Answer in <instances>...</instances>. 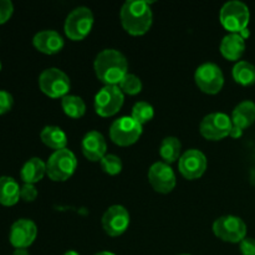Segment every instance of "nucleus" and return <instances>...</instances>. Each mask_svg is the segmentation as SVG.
Here are the masks:
<instances>
[{
  "label": "nucleus",
  "instance_id": "obj_1",
  "mask_svg": "<svg viewBox=\"0 0 255 255\" xmlns=\"http://www.w3.org/2000/svg\"><path fill=\"white\" fill-rule=\"evenodd\" d=\"M95 72L100 81L107 85H119L128 72V62L122 52L115 49H105L95 59Z\"/></svg>",
  "mask_w": 255,
  "mask_h": 255
},
{
  "label": "nucleus",
  "instance_id": "obj_2",
  "mask_svg": "<svg viewBox=\"0 0 255 255\" xmlns=\"http://www.w3.org/2000/svg\"><path fill=\"white\" fill-rule=\"evenodd\" d=\"M121 22L128 34L143 35L152 25V10L143 0H128L122 5Z\"/></svg>",
  "mask_w": 255,
  "mask_h": 255
},
{
  "label": "nucleus",
  "instance_id": "obj_3",
  "mask_svg": "<svg viewBox=\"0 0 255 255\" xmlns=\"http://www.w3.org/2000/svg\"><path fill=\"white\" fill-rule=\"evenodd\" d=\"M77 159L74 152L64 148L55 151L46 162V174L55 182H64L74 174Z\"/></svg>",
  "mask_w": 255,
  "mask_h": 255
},
{
  "label": "nucleus",
  "instance_id": "obj_4",
  "mask_svg": "<svg viewBox=\"0 0 255 255\" xmlns=\"http://www.w3.org/2000/svg\"><path fill=\"white\" fill-rule=\"evenodd\" d=\"M249 9L242 1H228L223 5L219 14L222 25L232 34H239L244 31L249 22Z\"/></svg>",
  "mask_w": 255,
  "mask_h": 255
},
{
  "label": "nucleus",
  "instance_id": "obj_5",
  "mask_svg": "<svg viewBox=\"0 0 255 255\" xmlns=\"http://www.w3.org/2000/svg\"><path fill=\"white\" fill-rule=\"evenodd\" d=\"M94 25V14L86 6H79L72 10L65 20V34L69 39L82 40L90 34Z\"/></svg>",
  "mask_w": 255,
  "mask_h": 255
},
{
  "label": "nucleus",
  "instance_id": "obj_6",
  "mask_svg": "<svg viewBox=\"0 0 255 255\" xmlns=\"http://www.w3.org/2000/svg\"><path fill=\"white\" fill-rule=\"evenodd\" d=\"M40 90L52 99L65 97L70 91V79L64 71L56 67L46 69L39 76Z\"/></svg>",
  "mask_w": 255,
  "mask_h": 255
},
{
  "label": "nucleus",
  "instance_id": "obj_7",
  "mask_svg": "<svg viewBox=\"0 0 255 255\" xmlns=\"http://www.w3.org/2000/svg\"><path fill=\"white\" fill-rule=\"evenodd\" d=\"M125 96L116 85L102 87L95 96V110L102 117H111L121 110Z\"/></svg>",
  "mask_w": 255,
  "mask_h": 255
},
{
  "label": "nucleus",
  "instance_id": "obj_8",
  "mask_svg": "<svg viewBox=\"0 0 255 255\" xmlns=\"http://www.w3.org/2000/svg\"><path fill=\"white\" fill-rule=\"evenodd\" d=\"M142 134V125L131 116L120 117L110 127V137L119 146H131Z\"/></svg>",
  "mask_w": 255,
  "mask_h": 255
},
{
  "label": "nucleus",
  "instance_id": "obj_9",
  "mask_svg": "<svg viewBox=\"0 0 255 255\" xmlns=\"http://www.w3.org/2000/svg\"><path fill=\"white\" fill-rule=\"evenodd\" d=\"M232 128H233V122L228 115L223 112H214L209 114L202 120L201 133L204 138L211 139V141H219L224 137L231 134Z\"/></svg>",
  "mask_w": 255,
  "mask_h": 255
},
{
  "label": "nucleus",
  "instance_id": "obj_10",
  "mask_svg": "<svg viewBox=\"0 0 255 255\" xmlns=\"http://www.w3.org/2000/svg\"><path fill=\"white\" fill-rule=\"evenodd\" d=\"M213 232L219 239L228 243H241L247 238V226L239 217L224 216L213 223Z\"/></svg>",
  "mask_w": 255,
  "mask_h": 255
},
{
  "label": "nucleus",
  "instance_id": "obj_11",
  "mask_svg": "<svg viewBox=\"0 0 255 255\" xmlns=\"http://www.w3.org/2000/svg\"><path fill=\"white\" fill-rule=\"evenodd\" d=\"M194 80L199 89L209 95L218 94L224 85V76L221 67L213 62H206L198 66Z\"/></svg>",
  "mask_w": 255,
  "mask_h": 255
},
{
  "label": "nucleus",
  "instance_id": "obj_12",
  "mask_svg": "<svg viewBox=\"0 0 255 255\" xmlns=\"http://www.w3.org/2000/svg\"><path fill=\"white\" fill-rule=\"evenodd\" d=\"M148 181L158 193H169L176 187V174L166 162H156L148 171Z\"/></svg>",
  "mask_w": 255,
  "mask_h": 255
},
{
  "label": "nucleus",
  "instance_id": "obj_13",
  "mask_svg": "<svg viewBox=\"0 0 255 255\" xmlns=\"http://www.w3.org/2000/svg\"><path fill=\"white\" fill-rule=\"evenodd\" d=\"M179 172L187 179H197L203 176L207 169V158L198 149H188L181 156L178 162Z\"/></svg>",
  "mask_w": 255,
  "mask_h": 255
},
{
  "label": "nucleus",
  "instance_id": "obj_14",
  "mask_svg": "<svg viewBox=\"0 0 255 255\" xmlns=\"http://www.w3.org/2000/svg\"><path fill=\"white\" fill-rule=\"evenodd\" d=\"M129 226V214L122 206H112L102 217V227L110 237H119Z\"/></svg>",
  "mask_w": 255,
  "mask_h": 255
},
{
  "label": "nucleus",
  "instance_id": "obj_15",
  "mask_svg": "<svg viewBox=\"0 0 255 255\" xmlns=\"http://www.w3.org/2000/svg\"><path fill=\"white\" fill-rule=\"evenodd\" d=\"M36 226L30 219H19L11 226L9 241L15 249H26L36 238Z\"/></svg>",
  "mask_w": 255,
  "mask_h": 255
},
{
  "label": "nucleus",
  "instance_id": "obj_16",
  "mask_svg": "<svg viewBox=\"0 0 255 255\" xmlns=\"http://www.w3.org/2000/svg\"><path fill=\"white\" fill-rule=\"evenodd\" d=\"M82 153L87 159L92 162L101 161L106 156V139L100 132L90 131L85 134L81 143Z\"/></svg>",
  "mask_w": 255,
  "mask_h": 255
},
{
  "label": "nucleus",
  "instance_id": "obj_17",
  "mask_svg": "<svg viewBox=\"0 0 255 255\" xmlns=\"http://www.w3.org/2000/svg\"><path fill=\"white\" fill-rule=\"evenodd\" d=\"M32 44L44 54H56L64 47V39L55 30H42L37 32L32 39Z\"/></svg>",
  "mask_w": 255,
  "mask_h": 255
},
{
  "label": "nucleus",
  "instance_id": "obj_18",
  "mask_svg": "<svg viewBox=\"0 0 255 255\" xmlns=\"http://www.w3.org/2000/svg\"><path fill=\"white\" fill-rule=\"evenodd\" d=\"M246 51V41L241 34H228L221 42V52L226 59L237 61Z\"/></svg>",
  "mask_w": 255,
  "mask_h": 255
},
{
  "label": "nucleus",
  "instance_id": "obj_19",
  "mask_svg": "<svg viewBox=\"0 0 255 255\" xmlns=\"http://www.w3.org/2000/svg\"><path fill=\"white\" fill-rule=\"evenodd\" d=\"M255 121V104L252 101H243L232 112L233 126L244 129L253 125Z\"/></svg>",
  "mask_w": 255,
  "mask_h": 255
},
{
  "label": "nucleus",
  "instance_id": "obj_20",
  "mask_svg": "<svg viewBox=\"0 0 255 255\" xmlns=\"http://www.w3.org/2000/svg\"><path fill=\"white\" fill-rule=\"evenodd\" d=\"M20 188L14 178L7 176L0 177V204L11 207L20 199Z\"/></svg>",
  "mask_w": 255,
  "mask_h": 255
},
{
  "label": "nucleus",
  "instance_id": "obj_21",
  "mask_svg": "<svg viewBox=\"0 0 255 255\" xmlns=\"http://www.w3.org/2000/svg\"><path fill=\"white\" fill-rule=\"evenodd\" d=\"M45 173H46V163H44V161H41L37 157H34V158H30L22 166L20 177L24 181V183L34 184L41 181Z\"/></svg>",
  "mask_w": 255,
  "mask_h": 255
},
{
  "label": "nucleus",
  "instance_id": "obj_22",
  "mask_svg": "<svg viewBox=\"0 0 255 255\" xmlns=\"http://www.w3.org/2000/svg\"><path fill=\"white\" fill-rule=\"evenodd\" d=\"M41 141L50 148H54L56 151L66 148L67 137L66 133L57 126H46L40 133Z\"/></svg>",
  "mask_w": 255,
  "mask_h": 255
},
{
  "label": "nucleus",
  "instance_id": "obj_23",
  "mask_svg": "<svg viewBox=\"0 0 255 255\" xmlns=\"http://www.w3.org/2000/svg\"><path fill=\"white\" fill-rule=\"evenodd\" d=\"M181 148L182 144L178 138L176 137H166L162 141L159 147V154L164 159L167 164L173 163L177 159L181 158Z\"/></svg>",
  "mask_w": 255,
  "mask_h": 255
},
{
  "label": "nucleus",
  "instance_id": "obj_24",
  "mask_svg": "<svg viewBox=\"0 0 255 255\" xmlns=\"http://www.w3.org/2000/svg\"><path fill=\"white\" fill-rule=\"evenodd\" d=\"M233 77L243 86L255 84V66L248 61H238L233 67Z\"/></svg>",
  "mask_w": 255,
  "mask_h": 255
},
{
  "label": "nucleus",
  "instance_id": "obj_25",
  "mask_svg": "<svg viewBox=\"0 0 255 255\" xmlns=\"http://www.w3.org/2000/svg\"><path fill=\"white\" fill-rule=\"evenodd\" d=\"M61 106L65 114L72 119H80L86 112V105H85L84 100L75 95H66L65 97H62Z\"/></svg>",
  "mask_w": 255,
  "mask_h": 255
},
{
  "label": "nucleus",
  "instance_id": "obj_26",
  "mask_svg": "<svg viewBox=\"0 0 255 255\" xmlns=\"http://www.w3.org/2000/svg\"><path fill=\"white\" fill-rule=\"evenodd\" d=\"M154 116V110L152 107V105H149L148 102L139 101L137 104H134L133 109H132V115L131 117L133 120H136L139 125L143 126L144 124L151 121Z\"/></svg>",
  "mask_w": 255,
  "mask_h": 255
},
{
  "label": "nucleus",
  "instance_id": "obj_27",
  "mask_svg": "<svg viewBox=\"0 0 255 255\" xmlns=\"http://www.w3.org/2000/svg\"><path fill=\"white\" fill-rule=\"evenodd\" d=\"M119 87L124 94L127 95H137L142 90V81L139 77H137L133 74H127L121 82L119 84Z\"/></svg>",
  "mask_w": 255,
  "mask_h": 255
},
{
  "label": "nucleus",
  "instance_id": "obj_28",
  "mask_svg": "<svg viewBox=\"0 0 255 255\" xmlns=\"http://www.w3.org/2000/svg\"><path fill=\"white\" fill-rule=\"evenodd\" d=\"M100 162H101V168L110 176H116L122 171V162L116 154H106Z\"/></svg>",
  "mask_w": 255,
  "mask_h": 255
},
{
  "label": "nucleus",
  "instance_id": "obj_29",
  "mask_svg": "<svg viewBox=\"0 0 255 255\" xmlns=\"http://www.w3.org/2000/svg\"><path fill=\"white\" fill-rule=\"evenodd\" d=\"M14 12V5L10 0H0V25L6 22Z\"/></svg>",
  "mask_w": 255,
  "mask_h": 255
},
{
  "label": "nucleus",
  "instance_id": "obj_30",
  "mask_svg": "<svg viewBox=\"0 0 255 255\" xmlns=\"http://www.w3.org/2000/svg\"><path fill=\"white\" fill-rule=\"evenodd\" d=\"M12 105H14V99H12L11 95L7 91L0 90V115H4L7 111H10Z\"/></svg>",
  "mask_w": 255,
  "mask_h": 255
},
{
  "label": "nucleus",
  "instance_id": "obj_31",
  "mask_svg": "<svg viewBox=\"0 0 255 255\" xmlns=\"http://www.w3.org/2000/svg\"><path fill=\"white\" fill-rule=\"evenodd\" d=\"M36 197H37V189L34 184L25 183L24 186L20 188V198L24 199L25 202L35 201Z\"/></svg>",
  "mask_w": 255,
  "mask_h": 255
},
{
  "label": "nucleus",
  "instance_id": "obj_32",
  "mask_svg": "<svg viewBox=\"0 0 255 255\" xmlns=\"http://www.w3.org/2000/svg\"><path fill=\"white\" fill-rule=\"evenodd\" d=\"M242 255H255V239L246 238L241 242Z\"/></svg>",
  "mask_w": 255,
  "mask_h": 255
},
{
  "label": "nucleus",
  "instance_id": "obj_33",
  "mask_svg": "<svg viewBox=\"0 0 255 255\" xmlns=\"http://www.w3.org/2000/svg\"><path fill=\"white\" fill-rule=\"evenodd\" d=\"M242 133H243V129L239 128V127L233 126V128H232L231 134H229V136L233 137V138H238V137L242 136Z\"/></svg>",
  "mask_w": 255,
  "mask_h": 255
},
{
  "label": "nucleus",
  "instance_id": "obj_34",
  "mask_svg": "<svg viewBox=\"0 0 255 255\" xmlns=\"http://www.w3.org/2000/svg\"><path fill=\"white\" fill-rule=\"evenodd\" d=\"M12 255H30L26 249H15Z\"/></svg>",
  "mask_w": 255,
  "mask_h": 255
},
{
  "label": "nucleus",
  "instance_id": "obj_35",
  "mask_svg": "<svg viewBox=\"0 0 255 255\" xmlns=\"http://www.w3.org/2000/svg\"><path fill=\"white\" fill-rule=\"evenodd\" d=\"M95 255H116V254L111 253V252H100V253H97Z\"/></svg>",
  "mask_w": 255,
  "mask_h": 255
},
{
  "label": "nucleus",
  "instance_id": "obj_36",
  "mask_svg": "<svg viewBox=\"0 0 255 255\" xmlns=\"http://www.w3.org/2000/svg\"><path fill=\"white\" fill-rule=\"evenodd\" d=\"M64 255H80V254L75 251H69V252H66Z\"/></svg>",
  "mask_w": 255,
  "mask_h": 255
},
{
  "label": "nucleus",
  "instance_id": "obj_37",
  "mask_svg": "<svg viewBox=\"0 0 255 255\" xmlns=\"http://www.w3.org/2000/svg\"><path fill=\"white\" fill-rule=\"evenodd\" d=\"M0 70H1V62H0Z\"/></svg>",
  "mask_w": 255,
  "mask_h": 255
},
{
  "label": "nucleus",
  "instance_id": "obj_38",
  "mask_svg": "<svg viewBox=\"0 0 255 255\" xmlns=\"http://www.w3.org/2000/svg\"><path fill=\"white\" fill-rule=\"evenodd\" d=\"M181 255H189V254H181Z\"/></svg>",
  "mask_w": 255,
  "mask_h": 255
}]
</instances>
